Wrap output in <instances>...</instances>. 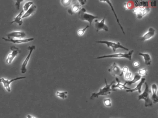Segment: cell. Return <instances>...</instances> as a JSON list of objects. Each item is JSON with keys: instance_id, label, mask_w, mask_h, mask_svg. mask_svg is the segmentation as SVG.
I'll return each mask as SVG.
<instances>
[{"instance_id": "obj_1", "label": "cell", "mask_w": 158, "mask_h": 118, "mask_svg": "<svg viewBox=\"0 0 158 118\" xmlns=\"http://www.w3.org/2000/svg\"><path fill=\"white\" fill-rule=\"evenodd\" d=\"M104 81H105V86L102 88H100V91L98 93H93L92 96H90V99H92L93 98H98L100 96H107V95L110 94L111 91L117 90V89L113 90L110 88L113 84H115L116 81H113L110 84L108 85L106 79L105 78L104 79Z\"/></svg>"}, {"instance_id": "obj_2", "label": "cell", "mask_w": 158, "mask_h": 118, "mask_svg": "<svg viewBox=\"0 0 158 118\" xmlns=\"http://www.w3.org/2000/svg\"><path fill=\"white\" fill-rule=\"evenodd\" d=\"M145 88L144 91L141 94L138 96V100L143 99L145 101V107H151L153 105V102L150 98V90H149V87L147 83L145 82Z\"/></svg>"}, {"instance_id": "obj_3", "label": "cell", "mask_w": 158, "mask_h": 118, "mask_svg": "<svg viewBox=\"0 0 158 118\" xmlns=\"http://www.w3.org/2000/svg\"><path fill=\"white\" fill-rule=\"evenodd\" d=\"M78 18L79 20L82 21H88L90 25L91 26L93 21L95 20L96 18H98L99 17L88 14L86 12V10L84 8H82L78 12Z\"/></svg>"}, {"instance_id": "obj_4", "label": "cell", "mask_w": 158, "mask_h": 118, "mask_svg": "<svg viewBox=\"0 0 158 118\" xmlns=\"http://www.w3.org/2000/svg\"><path fill=\"white\" fill-rule=\"evenodd\" d=\"M134 51L131 50L127 53H117L114 54H110V55H104L98 57L96 59H100L105 58H125L129 59V60H131L132 56L133 54Z\"/></svg>"}, {"instance_id": "obj_5", "label": "cell", "mask_w": 158, "mask_h": 118, "mask_svg": "<svg viewBox=\"0 0 158 118\" xmlns=\"http://www.w3.org/2000/svg\"><path fill=\"white\" fill-rule=\"evenodd\" d=\"M151 9L149 7H135L133 10L134 14L136 15V18L138 19H141L142 18L146 16L149 13Z\"/></svg>"}, {"instance_id": "obj_6", "label": "cell", "mask_w": 158, "mask_h": 118, "mask_svg": "<svg viewBox=\"0 0 158 118\" xmlns=\"http://www.w3.org/2000/svg\"><path fill=\"white\" fill-rule=\"evenodd\" d=\"M96 43H104V44H106L108 47H110L113 51L114 52H116V49L119 48L122 49H124L125 50L129 51V49L126 47H124L122 46L120 42H113L111 41H96Z\"/></svg>"}, {"instance_id": "obj_7", "label": "cell", "mask_w": 158, "mask_h": 118, "mask_svg": "<svg viewBox=\"0 0 158 118\" xmlns=\"http://www.w3.org/2000/svg\"><path fill=\"white\" fill-rule=\"evenodd\" d=\"M35 49V45L31 46H29V47H27V49L29 50V54L27 55V56L26 57V59L24 60L23 62L22 63V65H21V72L22 74L25 73L27 72V66L28 63H29L31 54H32L33 51Z\"/></svg>"}, {"instance_id": "obj_8", "label": "cell", "mask_w": 158, "mask_h": 118, "mask_svg": "<svg viewBox=\"0 0 158 118\" xmlns=\"http://www.w3.org/2000/svg\"><path fill=\"white\" fill-rule=\"evenodd\" d=\"M26 77H16V78L12 79L11 80H8V79H6L2 77L1 79H0V82L3 84L4 87L5 88L7 92H10L11 91L10 85L13 82L16 81V80H20V79H26Z\"/></svg>"}, {"instance_id": "obj_9", "label": "cell", "mask_w": 158, "mask_h": 118, "mask_svg": "<svg viewBox=\"0 0 158 118\" xmlns=\"http://www.w3.org/2000/svg\"><path fill=\"white\" fill-rule=\"evenodd\" d=\"M10 49L12 50V52L9 54L6 60V63L7 64H11L18 54L21 53V50L19 49L15 46H12Z\"/></svg>"}, {"instance_id": "obj_10", "label": "cell", "mask_w": 158, "mask_h": 118, "mask_svg": "<svg viewBox=\"0 0 158 118\" xmlns=\"http://www.w3.org/2000/svg\"><path fill=\"white\" fill-rule=\"evenodd\" d=\"M108 71L113 76H122L123 75L121 68L116 62H114L113 64L112 65L110 66Z\"/></svg>"}, {"instance_id": "obj_11", "label": "cell", "mask_w": 158, "mask_h": 118, "mask_svg": "<svg viewBox=\"0 0 158 118\" xmlns=\"http://www.w3.org/2000/svg\"><path fill=\"white\" fill-rule=\"evenodd\" d=\"M106 16V15H105V16L104 17L103 20H102L100 22H99L97 20H95V28L96 29L97 32H98L101 30H103L105 31H108V27L105 24Z\"/></svg>"}, {"instance_id": "obj_12", "label": "cell", "mask_w": 158, "mask_h": 118, "mask_svg": "<svg viewBox=\"0 0 158 118\" xmlns=\"http://www.w3.org/2000/svg\"><path fill=\"white\" fill-rule=\"evenodd\" d=\"M71 6L68 9V12L70 14L72 15L75 14L77 12H79L80 10L81 5L79 3L78 1H74L72 2Z\"/></svg>"}, {"instance_id": "obj_13", "label": "cell", "mask_w": 158, "mask_h": 118, "mask_svg": "<svg viewBox=\"0 0 158 118\" xmlns=\"http://www.w3.org/2000/svg\"><path fill=\"white\" fill-rule=\"evenodd\" d=\"M26 36L25 32L23 31H13L7 35V39H22Z\"/></svg>"}, {"instance_id": "obj_14", "label": "cell", "mask_w": 158, "mask_h": 118, "mask_svg": "<svg viewBox=\"0 0 158 118\" xmlns=\"http://www.w3.org/2000/svg\"><path fill=\"white\" fill-rule=\"evenodd\" d=\"M155 29L152 27H150L148 29V31L146 32L143 36L139 39V40L141 41H145L150 39L155 36Z\"/></svg>"}, {"instance_id": "obj_15", "label": "cell", "mask_w": 158, "mask_h": 118, "mask_svg": "<svg viewBox=\"0 0 158 118\" xmlns=\"http://www.w3.org/2000/svg\"><path fill=\"white\" fill-rule=\"evenodd\" d=\"M2 39L7 42H11L14 43H26L27 42H31L32 41L34 40V38H27V39H7V38L2 37Z\"/></svg>"}, {"instance_id": "obj_16", "label": "cell", "mask_w": 158, "mask_h": 118, "mask_svg": "<svg viewBox=\"0 0 158 118\" xmlns=\"http://www.w3.org/2000/svg\"><path fill=\"white\" fill-rule=\"evenodd\" d=\"M145 80H146V79L144 78V77H142V78L141 79V81L137 85L136 87L134 88H132V89H130L129 90H127L126 91L127 92H133L134 91L138 90L139 93H141L142 86L143 85L144 83H145Z\"/></svg>"}, {"instance_id": "obj_17", "label": "cell", "mask_w": 158, "mask_h": 118, "mask_svg": "<svg viewBox=\"0 0 158 118\" xmlns=\"http://www.w3.org/2000/svg\"><path fill=\"white\" fill-rule=\"evenodd\" d=\"M152 96L151 97L153 103H157L158 102V97L157 95V86L156 84H153L152 85Z\"/></svg>"}, {"instance_id": "obj_18", "label": "cell", "mask_w": 158, "mask_h": 118, "mask_svg": "<svg viewBox=\"0 0 158 118\" xmlns=\"http://www.w3.org/2000/svg\"><path fill=\"white\" fill-rule=\"evenodd\" d=\"M101 1V2H105V3H107L108 4V5L110 6V8H111V10L114 13V15H115V17H116V21H117L118 24L119 26H120V28H121V31H122V32H123V34L125 35V32H124V31L123 28V27H122V26H121V24H120V21H119V20L118 18V16H117V15H116V12H115V9H114V7H113V5H112V4H111V1Z\"/></svg>"}, {"instance_id": "obj_19", "label": "cell", "mask_w": 158, "mask_h": 118, "mask_svg": "<svg viewBox=\"0 0 158 118\" xmlns=\"http://www.w3.org/2000/svg\"><path fill=\"white\" fill-rule=\"evenodd\" d=\"M23 10H21V12L19 13V14L17 16L14 18V20L11 22V24L14 23H16L18 24V25L19 26H22V24H23L22 16H23Z\"/></svg>"}, {"instance_id": "obj_20", "label": "cell", "mask_w": 158, "mask_h": 118, "mask_svg": "<svg viewBox=\"0 0 158 118\" xmlns=\"http://www.w3.org/2000/svg\"><path fill=\"white\" fill-rule=\"evenodd\" d=\"M116 82L118 83V84L117 85H113L111 86V88L112 89H116V88H119L120 90H122V89H126L127 90H129L131 89V88H129L127 87H126V85H125L124 84H122L120 83V81L119 80V79H118V77H116Z\"/></svg>"}, {"instance_id": "obj_21", "label": "cell", "mask_w": 158, "mask_h": 118, "mask_svg": "<svg viewBox=\"0 0 158 118\" xmlns=\"http://www.w3.org/2000/svg\"><path fill=\"white\" fill-rule=\"evenodd\" d=\"M141 76L139 75L138 73H135V76L133 77V80H131V81H126V82L124 84L125 85H129V86H130L132 84L138 82L139 81H140L141 80Z\"/></svg>"}, {"instance_id": "obj_22", "label": "cell", "mask_w": 158, "mask_h": 118, "mask_svg": "<svg viewBox=\"0 0 158 118\" xmlns=\"http://www.w3.org/2000/svg\"><path fill=\"white\" fill-rule=\"evenodd\" d=\"M36 9H37V7L36 5H34V4L31 7H30L29 10L26 12L25 14L23 15V16H22V18L29 17L30 16H31V15L33 14V12H35Z\"/></svg>"}, {"instance_id": "obj_23", "label": "cell", "mask_w": 158, "mask_h": 118, "mask_svg": "<svg viewBox=\"0 0 158 118\" xmlns=\"http://www.w3.org/2000/svg\"><path fill=\"white\" fill-rule=\"evenodd\" d=\"M139 54L143 57L146 65H151L152 60H151V57L149 54H147V53H140Z\"/></svg>"}, {"instance_id": "obj_24", "label": "cell", "mask_w": 158, "mask_h": 118, "mask_svg": "<svg viewBox=\"0 0 158 118\" xmlns=\"http://www.w3.org/2000/svg\"><path fill=\"white\" fill-rule=\"evenodd\" d=\"M68 94L67 91H64V92H61V91H57L56 93V95L58 97L60 98L64 99L66 98L67 96V94Z\"/></svg>"}, {"instance_id": "obj_25", "label": "cell", "mask_w": 158, "mask_h": 118, "mask_svg": "<svg viewBox=\"0 0 158 118\" xmlns=\"http://www.w3.org/2000/svg\"><path fill=\"white\" fill-rule=\"evenodd\" d=\"M33 4L34 3H33V1H28L24 5L23 10L25 12H27L29 9L30 7H31Z\"/></svg>"}, {"instance_id": "obj_26", "label": "cell", "mask_w": 158, "mask_h": 118, "mask_svg": "<svg viewBox=\"0 0 158 118\" xmlns=\"http://www.w3.org/2000/svg\"><path fill=\"white\" fill-rule=\"evenodd\" d=\"M89 27V25H87L84 28L78 30V31H77V34H78V35L79 37H81V36H83V35H84V33H85V31H86V30Z\"/></svg>"}, {"instance_id": "obj_27", "label": "cell", "mask_w": 158, "mask_h": 118, "mask_svg": "<svg viewBox=\"0 0 158 118\" xmlns=\"http://www.w3.org/2000/svg\"><path fill=\"white\" fill-rule=\"evenodd\" d=\"M124 79H125L126 80H130L133 78L132 73L130 71H128L127 73L124 74Z\"/></svg>"}, {"instance_id": "obj_28", "label": "cell", "mask_w": 158, "mask_h": 118, "mask_svg": "<svg viewBox=\"0 0 158 118\" xmlns=\"http://www.w3.org/2000/svg\"><path fill=\"white\" fill-rule=\"evenodd\" d=\"M72 2V1H70V0H62V1H61V3L62 5L64 7L69 6Z\"/></svg>"}, {"instance_id": "obj_29", "label": "cell", "mask_w": 158, "mask_h": 118, "mask_svg": "<svg viewBox=\"0 0 158 118\" xmlns=\"http://www.w3.org/2000/svg\"><path fill=\"white\" fill-rule=\"evenodd\" d=\"M147 69H146V68H142V69L139 70L138 73L141 76H146V75H147Z\"/></svg>"}, {"instance_id": "obj_30", "label": "cell", "mask_w": 158, "mask_h": 118, "mask_svg": "<svg viewBox=\"0 0 158 118\" xmlns=\"http://www.w3.org/2000/svg\"><path fill=\"white\" fill-rule=\"evenodd\" d=\"M133 4L131 3V1H129L127 3H124V8L126 10H129L131 9L132 7Z\"/></svg>"}, {"instance_id": "obj_31", "label": "cell", "mask_w": 158, "mask_h": 118, "mask_svg": "<svg viewBox=\"0 0 158 118\" xmlns=\"http://www.w3.org/2000/svg\"><path fill=\"white\" fill-rule=\"evenodd\" d=\"M104 103L105 106L107 107H111L112 105L111 99L110 98L104 99Z\"/></svg>"}, {"instance_id": "obj_32", "label": "cell", "mask_w": 158, "mask_h": 118, "mask_svg": "<svg viewBox=\"0 0 158 118\" xmlns=\"http://www.w3.org/2000/svg\"><path fill=\"white\" fill-rule=\"evenodd\" d=\"M23 1V0H16V1H15V7H16V8L18 10H19L20 9V5H21V3Z\"/></svg>"}, {"instance_id": "obj_33", "label": "cell", "mask_w": 158, "mask_h": 118, "mask_svg": "<svg viewBox=\"0 0 158 118\" xmlns=\"http://www.w3.org/2000/svg\"><path fill=\"white\" fill-rule=\"evenodd\" d=\"M121 71H122V73L123 74H124L126 73H127V72L129 71V68H128L127 66H124V67L122 68Z\"/></svg>"}, {"instance_id": "obj_34", "label": "cell", "mask_w": 158, "mask_h": 118, "mask_svg": "<svg viewBox=\"0 0 158 118\" xmlns=\"http://www.w3.org/2000/svg\"><path fill=\"white\" fill-rule=\"evenodd\" d=\"M133 65L135 68H138L140 66V63L138 61H135L133 63Z\"/></svg>"}, {"instance_id": "obj_35", "label": "cell", "mask_w": 158, "mask_h": 118, "mask_svg": "<svg viewBox=\"0 0 158 118\" xmlns=\"http://www.w3.org/2000/svg\"><path fill=\"white\" fill-rule=\"evenodd\" d=\"M79 3L81 5H84L86 3V1H78Z\"/></svg>"}, {"instance_id": "obj_36", "label": "cell", "mask_w": 158, "mask_h": 118, "mask_svg": "<svg viewBox=\"0 0 158 118\" xmlns=\"http://www.w3.org/2000/svg\"><path fill=\"white\" fill-rule=\"evenodd\" d=\"M25 118H36L35 117H34L33 116L31 115L30 114H28L27 115Z\"/></svg>"}]
</instances>
